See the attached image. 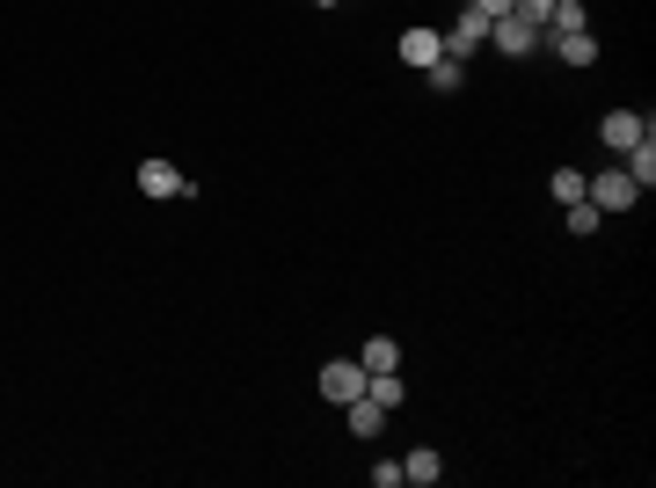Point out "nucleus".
I'll return each instance as SVG.
<instances>
[{
  "label": "nucleus",
  "instance_id": "nucleus-13",
  "mask_svg": "<svg viewBox=\"0 0 656 488\" xmlns=\"http://www.w3.org/2000/svg\"><path fill=\"white\" fill-rule=\"evenodd\" d=\"M628 175H634V190H649L656 183V139H634L628 147Z\"/></svg>",
  "mask_w": 656,
  "mask_h": 488
},
{
  "label": "nucleus",
  "instance_id": "nucleus-14",
  "mask_svg": "<svg viewBox=\"0 0 656 488\" xmlns=\"http://www.w3.org/2000/svg\"><path fill=\"white\" fill-rule=\"evenodd\" d=\"M423 80H431V96H460V59H437V66H423Z\"/></svg>",
  "mask_w": 656,
  "mask_h": 488
},
{
  "label": "nucleus",
  "instance_id": "nucleus-1",
  "mask_svg": "<svg viewBox=\"0 0 656 488\" xmlns=\"http://www.w3.org/2000/svg\"><path fill=\"white\" fill-rule=\"evenodd\" d=\"M583 197H591L598 212H628L642 190H634V175H628V168H606V175H583Z\"/></svg>",
  "mask_w": 656,
  "mask_h": 488
},
{
  "label": "nucleus",
  "instance_id": "nucleus-5",
  "mask_svg": "<svg viewBox=\"0 0 656 488\" xmlns=\"http://www.w3.org/2000/svg\"><path fill=\"white\" fill-rule=\"evenodd\" d=\"M598 139H606L612 153H628L634 139H656V124L642 117V110H606V124H598Z\"/></svg>",
  "mask_w": 656,
  "mask_h": 488
},
{
  "label": "nucleus",
  "instance_id": "nucleus-16",
  "mask_svg": "<svg viewBox=\"0 0 656 488\" xmlns=\"http://www.w3.org/2000/svg\"><path fill=\"white\" fill-rule=\"evenodd\" d=\"M547 190H555L561 204H577V197H583V168H555V183H547Z\"/></svg>",
  "mask_w": 656,
  "mask_h": 488
},
{
  "label": "nucleus",
  "instance_id": "nucleus-17",
  "mask_svg": "<svg viewBox=\"0 0 656 488\" xmlns=\"http://www.w3.org/2000/svg\"><path fill=\"white\" fill-rule=\"evenodd\" d=\"M474 8H482L488 23H496V15H518V0H474Z\"/></svg>",
  "mask_w": 656,
  "mask_h": 488
},
{
  "label": "nucleus",
  "instance_id": "nucleus-11",
  "mask_svg": "<svg viewBox=\"0 0 656 488\" xmlns=\"http://www.w3.org/2000/svg\"><path fill=\"white\" fill-rule=\"evenodd\" d=\"M437 474H445V460H437L431 445H416L409 460H401V481H416V488H431V481H437Z\"/></svg>",
  "mask_w": 656,
  "mask_h": 488
},
{
  "label": "nucleus",
  "instance_id": "nucleus-12",
  "mask_svg": "<svg viewBox=\"0 0 656 488\" xmlns=\"http://www.w3.org/2000/svg\"><path fill=\"white\" fill-rule=\"evenodd\" d=\"M569 29H591L583 0H555V8H547V37H569Z\"/></svg>",
  "mask_w": 656,
  "mask_h": 488
},
{
  "label": "nucleus",
  "instance_id": "nucleus-9",
  "mask_svg": "<svg viewBox=\"0 0 656 488\" xmlns=\"http://www.w3.org/2000/svg\"><path fill=\"white\" fill-rule=\"evenodd\" d=\"M343 409H350V438H380V430H387V409H380L372 393H358V401H343Z\"/></svg>",
  "mask_w": 656,
  "mask_h": 488
},
{
  "label": "nucleus",
  "instance_id": "nucleus-4",
  "mask_svg": "<svg viewBox=\"0 0 656 488\" xmlns=\"http://www.w3.org/2000/svg\"><path fill=\"white\" fill-rule=\"evenodd\" d=\"M364 379H372V372H364L358 358H336V365H321V401H336L343 409V401H358L364 393Z\"/></svg>",
  "mask_w": 656,
  "mask_h": 488
},
{
  "label": "nucleus",
  "instance_id": "nucleus-3",
  "mask_svg": "<svg viewBox=\"0 0 656 488\" xmlns=\"http://www.w3.org/2000/svg\"><path fill=\"white\" fill-rule=\"evenodd\" d=\"M488 45L504 51V59H533V51H540V29L525 23V15H496V23H488Z\"/></svg>",
  "mask_w": 656,
  "mask_h": 488
},
{
  "label": "nucleus",
  "instance_id": "nucleus-15",
  "mask_svg": "<svg viewBox=\"0 0 656 488\" xmlns=\"http://www.w3.org/2000/svg\"><path fill=\"white\" fill-rule=\"evenodd\" d=\"M598 226H606V212H598V204H591V197H577V204H569V234H598Z\"/></svg>",
  "mask_w": 656,
  "mask_h": 488
},
{
  "label": "nucleus",
  "instance_id": "nucleus-7",
  "mask_svg": "<svg viewBox=\"0 0 656 488\" xmlns=\"http://www.w3.org/2000/svg\"><path fill=\"white\" fill-rule=\"evenodd\" d=\"M394 51H401V59H409L416 74H423V66H437V59H445V37H437V29H423V23H409Z\"/></svg>",
  "mask_w": 656,
  "mask_h": 488
},
{
  "label": "nucleus",
  "instance_id": "nucleus-10",
  "mask_svg": "<svg viewBox=\"0 0 656 488\" xmlns=\"http://www.w3.org/2000/svg\"><path fill=\"white\" fill-rule=\"evenodd\" d=\"M358 365H364V372H401V342H394V336H372V342L358 350Z\"/></svg>",
  "mask_w": 656,
  "mask_h": 488
},
{
  "label": "nucleus",
  "instance_id": "nucleus-6",
  "mask_svg": "<svg viewBox=\"0 0 656 488\" xmlns=\"http://www.w3.org/2000/svg\"><path fill=\"white\" fill-rule=\"evenodd\" d=\"M139 190L146 197H197V183L175 175V161H139Z\"/></svg>",
  "mask_w": 656,
  "mask_h": 488
},
{
  "label": "nucleus",
  "instance_id": "nucleus-18",
  "mask_svg": "<svg viewBox=\"0 0 656 488\" xmlns=\"http://www.w3.org/2000/svg\"><path fill=\"white\" fill-rule=\"evenodd\" d=\"M314 8H336V0H314Z\"/></svg>",
  "mask_w": 656,
  "mask_h": 488
},
{
  "label": "nucleus",
  "instance_id": "nucleus-8",
  "mask_svg": "<svg viewBox=\"0 0 656 488\" xmlns=\"http://www.w3.org/2000/svg\"><path fill=\"white\" fill-rule=\"evenodd\" d=\"M540 45L555 51L561 66H598V37H591V29H569V37H547V29H540Z\"/></svg>",
  "mask_w": 656,
  "mask_h": 488
},
{
  "label": "nucleus",
  "instance_id": "nucleus-2",
  "mask_svg": "<svg viewBox=\"0 0 656 488\" xmlns=\"http://www.w3.org/2000/svg\"><path fill=\"white\" fill-rule=\"evenodd\" d=\"M437 37H445V59H474V51L488 45V15L482 8H460V23L437 29Z\"/></svg>",
  "mask_w": 656,
  "mask_h": 488
}]
</instances>
